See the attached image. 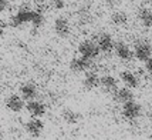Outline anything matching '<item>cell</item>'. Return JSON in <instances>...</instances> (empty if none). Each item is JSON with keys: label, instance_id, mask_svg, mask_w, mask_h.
<instances>
[{"label": "cell", "instance_id": "obj_1", "mask_svg": "<svg viewBox=\"0 0 152 140\" xmlns=\"http://www.w3.org/2000/svg\"><path fill=\"white\" fill-rule=\"evenodd\" d=\"M31 19H33V9H30V6L24 4L10 17L9 26L14 27V29H19V27L26 26L27 23H31Z\"/></svg>", "mask_w": 152, "mask_h": 140}, {"label": "cell", "instance_id": "obj_2", "mask_svg": "<svg viewBox=\"0 0 152 140\" xmlns=\"http://www.w3.org/2000/svg\"><path fill=\"white\" fill-rule=\"evenodd\" d=\"M134 56L137 60L146 63L152 57V44L149 40L139 39L134 41Z\"/></svg>", "mask_w": 152, "mask_h": 140}, {"label": "cell", "instance_id": "obj_3", "mask_svg": "<svg viewBox=\"0 0 152 140\" xmlns=\"http://www.w3.org/2000/svg\"><path fill=\"white\" fill-rule=\"evenodd\" d=\"M78 53L81 57H86L88 60H95L99 56L101 50H99L98 44L95 43V40H84L78 44Z\"/></svg>", "mask_w": 152, "mask_h": 140}, {"label": "cell", "instance_id": "obj_4", "mask_svg": "<svg viewBox=\"0 0 152 140\" xmlns=\"http://www.w3.org/2000/svg\"><path fill=\"white\" fill-rule=\"evenodd\" d=\"M121 114H122V117H125V119L129 120V121L137 120L139 116L142 114V106L139 104L138 101L131 100V101H128L125 104H122V107H121Z\"/></svg>", "mask_w": 152, "mask_h": 140}, {"label": "cell", "instance_id": "obj_5", "mask_svg": "<svg viewBox=\"0 0 152 140\" xmlns=\"http://www.w3.org/2000/svg\"><path fill=\"white\" fill-rule=\"evenodd\" d=\"M26 100L23 99L20 94H9L6 99H4V104H6V109L12 113H20L21 110L26 109Z\"/></svg>", "mask_w": 152, "mask_h": 140}, {"label": "cell", "instance_id": "obj_6", "mask_svg": "<svg viewBox=\"0 0 152 140\" xmlns=\"http://www.w3.org/2000/svg\"><path fill=\"white\" fill-rule=\"evenodd\" d=\"M93 66V60H88L86 57H81V56H77V57H74V59L70 60V70L73 72V73H87V72H90V69Z\"/></svg>", "mask_w": 152, "mask_h": 140}, {"label": "cell", "instance_id": "obj_7", "mask_svg": "<svg viewBox=\"0 0 152 140\" xmlns=\"http://www.w3.org/2000/svg\"><path fill=\"white\" fill-rule=\"evenodd\" d=\"M95 43L98 44L99 50L102 52V53H110V52H113L114 47H115V40L114 37L111 36L110 33H107V32H101V33L97 34V37H95Z\"/></svg>", "mask_w": 152, "mask_h": 140}, {"label": "cell", "instance_id": "obj_8", "mask_svg": "<svg viewBox=\"0 0 152 140\" xmlns=\"http://www.w3.org/2000/svg\"><path fill=\"white\" fill-rule=\"evenodd\" d=\"M54 33L61 39H67L71 34V24L67 17L64 16H58L54 20Z\"/></svg>", "mask_w": 152, "mask_h": 140}, {"label": "cell", "instance_id": "obj_9", "mask_svg": "<svg viewBox=\"0 0 152 140\" xmlns=\"http://www.w3.org/2000/svg\"><path fill=\"white\" fill-rule=\"evenodd\" d=\"M114 53H115V56H117L119 60H122V61H129V60H132V57H135V56H134V50L126 44L125 41H122V40H118V41L115 43Z\"/></svg>", "mask_w": 152, "mask_h": 140}, {"label": "cell", "instance_id": "obj_10", "mask_svg": "<svg viewBox=\"0 0 152 140\" xmlns=\"http://www.w3.org/2000/svg\"><path fill=\"white\" fill-rule=\"evenodd\" d=\"M26 110L31 117L40 119V117H43V116L47 113V106L43 101H40V100L36 99V100H31V101H27Z\"/></svg>", "mask_w": 152, "mask_h": 140}, {"label": "cell", "instance_id": "obj_11", "mask_svg": "<svg viewBox=\"0 0 152 140\" xmlns=\"http://www.w3.org/2000/svg\"><path fill=\"white\" fill-rule=\"evenodd\" d=\"M19 94L26 100V101L36 100L37 96H39V87H37L36 83H31V81L23 83V84L19 87Z\"/></svg>", "mask_w": 152, "mask_h": 140}, {"label": "cell", "instance_id": "obj_12", "mask_svg": "<svg viewBox=\"0 0 152 140\" xmlns=\"http://www.w3.org/2000/svg\"><path fill=\"white\" fill-rule=\"evenodd\" d=\"M99 87L102 89L104 93L114 94L118 90V79L113 76V74H104L101 76V81H99Z\"/></svg>", "mask_w": 152, "mask_h": 140}, {"label": "cell", "instance_id": "obj_13", "mask_svg": "<svg viewBox=\"0 0 152 140\" xmlns=\"http://www.w3.org/2000/svg\"><path fill=\"white\" fill-rule=\"evenodd\" d=\"M24 130L28 133V136H31V137H39L40 134L43 133V130H44V121L41 119L31 117L30 120L26 121Z\"/></svg>", "mask_w": 152, "mask_h": 140}, {"label": "cell", "instance_id": "obj_14", "mask_svg": "<svg viewBox=\"0 0 152 140\" xmlns=\"http://www.w3.org/2000/svg\"><path fill=\"white\" fill-rule=\"evenodd\" d=\"M119 80L124 83V86L129 87V89H138L141 84L138 74L131 72V70H122L119 73Z\"/></svg>", "mask_w": 152, "mask_h": 140}, {"label": "cell", "instance_id": "obj_15", "mask_svg": "<svg viewBox=\"0 0 152 140\" xmlns=\"http://www.w3.org/2000/svg\"><path fill=\"white\" fill-rule=\"evenodd\" d=\"M99 81H101V76L97 72H87L83 77V87L87 92H91L94 89L99 87Z\"/></svg>", "mask_w": 152, "mask_h": 140}, {"label": "cell", "instance_id": "obj_16", "mask_svg": "<svg viewBox=\"0 0 152 140\" xmlns=\"http://www.w3.org/2000/svg\"><path fill=\"white\" fill-rule=\"evenodd\" d=\"M113 99H114L115 103H119L121 106H122V104H125V103H128V101L134 100L132 89H129V87H126V86L119 87L118 90L113 94Z\"/></svg>", "mask_w": 152, "mask_h": 140}, {"label": "cell", "instance_id": "obj_17", "mask_svg": "<svg viewBox=\"0 0 152 140\" xmlns=\"http://www.w3.org/2000/svg\"><path fill=\"white\" fill-rule=\"evenodd\" d=\"M138 21L145 27V29H152V10L148 7H142L138 12Z\"/></svg>", "mask_w": 152, "mask_h": 140}, {"label": "cell", "instance_id": "obj_18", "mask_svg": "<svg viewBox=\"0 0 152 140\" xmlns=\"http://www.w3.org/2000/svg\"><path fill=\"white\" fill-rule=\"evenodd\" d=\"M61 119L64 120L67 124H77L81 120V114L73 110V109H64L61 112Z\"/></svg>", "mask_w": 152, "mask_h": 140}, {"label": "cell", "instance_id": "obj_19", "mask_svg": "<svg viewBox=\"0 0 152 140\" xmlns=\"http://www.w3.org/2000/svg\"><path fill=\"white\" fill-rule=\"evenodd\" d=\"M128 13L124 12V10H117L114 12L113 16H111V21H113L115 26H125L128 23Z\"/></svg>", "mask_w": 152, "mask_h": 140}, {"label": "cell", "instance_id": "obj_20", "mask_svg": "<svg viewBox=\"0 0 152 140\" xmlns=\"http://www.w3.org/2000/svg\"><path fill=\"white\" fill-rule=\"evenodd\" d=\"M44 14L41 10H33V19H31V26L34 30H37L44 24Z\"/></svg>", "mask_w": 152, "mask_h": 140}, {"label": "cell", "instance_id": "obj_21", "mask_svg": "<svg viewBox=\"0 0 152 140\" xmlns=\"http://www.w3.org/2000/svg\"><path fill=\"white\" fill-rule=\"evenodd\" d=\"M66 7V0H53L51 1V9L53 10H63Z\"/></svg>", "mask_w": 152, "mask_h": 140}, {"label": "cell", "instance_id": "obj_22", "mask_svg": "<svg viewBox=\"0 0 152 140\" xmlns=\"http://www.w3.org/2000/svg\"><path fill=\"white\" fill-rule=\"evenodd\" d=\"M10 4H12V0H0V10L6 12L7 9H10Z\"/></svg>", "mask_w": 152, "mask_h": 140}, {"label": "cell", "instance_id": "obj_23", "mask_svg": "<svg viewBox=\"0 0 152 140\" xmlns=\"http://www.w3.org/2000/svg\"><path fill=\"white\" fill-rule=\"evenodd\" d=\"M145 70L148 72V73H151V74H152V57L145 63Z\"/></svg>", "mask_w": 152, "mask_h": 140}, {"label": "cell", "instance_id": "obj_24", "mask_svg": "<svg viewBox=\"0 0 152 140\" xmlns=\"http://www.w3.org/2000/svg\"><path fill=\"white\" fill-rule=\"evenodd\" d=\"M105 3L108 4L110 7H115L117 4L119 3V0H105Z\"/></svg>", "mask_w": 152, "mask_h": 140}, {"label": "cell", "instance_id": "obj_25", "mask_svg": "<svg viewBox=\"0 0 152 140\" xmlns=\"http://www.w3.org/2000/svg\"><path fill=\"white\" fill-rule=\"evenodd\" d=\"M36 4H46V3H48L50 0H33Z\"/></svg>", "mask_w": 152, "mask_h": 140}, {"label": "cell", "instance_id": "obj_26", "mask_svg": "<svg viewBox=\"0 0 152 140\" xmlns=\"http://www.w3.org/2000/svg\"><path fill=\"white\" fill-rule=\"evenodd\" d=\"M13 1H21V0H13Z\"/></svg>", "mask_w": 152, "mask_h": 140}]
</instances>
